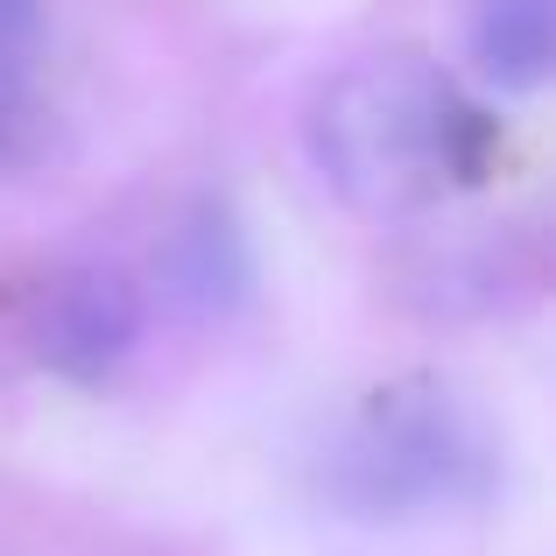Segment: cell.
Returning a JSON list of instances; mask_svg holds the SVG:
<instances>
[{
    "mask_svg": "<svg viewBox=\"0 0 556 556\" xmlns=\"http://www.w3.org/2000/svg\"><path fill=\"white\" fill-rule=\"evenodd\" d=\"M493 121L422 50H374L331 71L311 106V163L359 218H416L479 184Z\"/></svg>",
    "mask_w": 556,
    "mask_h": 556,
    "instance_id": "cell-1",
    "label": "cell"
},
{
    "mask_svg": "<svg viewBox=\"0 0 556 556\" xmlns=\"http://www.w3.org/2000/svg\"><path fill=\"white\" fill-rule=\"evenodd\" d=\"M493 479V451L458 394L437 380H402L374 394L331 451V501L367 521H402L472 501Z\"/></svg>",
    "mask_w": 556,
    "mask_h": 556,
    "instance_id": "cell-2",
    "label": "cell"
},
{
    "mask_svg": "<svg viewBox=\"0 0 556 556\" xmlns=\"http://www.w3.org/2000/svg\"><path fill=\"white\" fill-rule=\"evenodd\" d=\"M135 331H141L135 289H127L121 275L85 268V275H64V282L42 296V311H36V353L50 359L56 374H71V380H99L106 367H121V359H127Z\"/></svg>",
    "mask_w": 556,
    "mask_h": 556,
    "instance_id": "cell-3",
    "label": "cell"
},
{
    "mask_svg": "<svg viewBox=\"0 0 556 556\" xmlns=\"http://www.w3.org/2000/svg\"><path fill=\"white\" fill-rule=\"evenodd\" d=\"M465 42L479 78L501 92H535L556 78V0H472Z\"/></svg>",
    "mask_w": 556,
    "mask_h": 556,
    "instance_id": "cell-4",
    "label": "cell"
},
{
    "mask_svg": "<svg viewBox=\"0 0 556 556\" xmlns=\"http://www.w3.org/2000/svg\"><path fill=\"white\" fill-rule=\"evenodd\" d=\"M240 240H232L226 226H212V218H198L190 232H177V247H169V282H177V296L190 303H226L232 289H240Z\"/></svg>",
    "mask_w": 556,
    "mask_h": 556,
    "instance_id": "cell-5",
    "label": "cell"
},
{
    "mask_svg": "<svg viewBox=\"0 0 556 556\" xmlns=\"http://www.w3.org/2000/svg\"><path fill=\"white\" fill-rule=\"evenodd\" d=\"M42 56V8L36 0H0V106H14Z\"/></svg>",
    "mask_w": 556,
    "mask_h": 556,
    "instance_id": "cell-6",
    "label": "cell"
}]
</instances>
